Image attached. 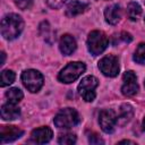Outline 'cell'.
Returning <instances> with one entry per match:
<instances>
[{
	"instance_id": "1",
	"label": "cell",
	"mask_w": 145,
	"mask_h": 145,
	"mask_svg": "<svg viewBox=\"0 0 145 145\" xmlns=\"http://www.w3.org/2000/svg\"><path fill=\"white\" fill-rule=\"evenodd\" d=\"M24 28V22L19 15L9 14L1 20V34L6 40H14L20 35Z\"/></svg>"
},
{
	"instance_id": "2",
	"label": "cell",
	"mask_w": 145,
	"mask_h": 145,
	"mask_svg": "<svg viewBox=\"0 0 145 145\" xmlns=\"http://www.w3.org/2000/svg\"><path fill=\"white\" fill-rule=\"evenodd\" d=\"M79 120H80L79 114L75 109L65 108L57 113V116L53 119V122L58 128L68 129V128H71L78 125Z\"/></svg>"
},
{
	"instance_id": "3",
	"label": "cell",
	"mask_w": 145,
	"mask_h": 145,
	"mask_svg": "<svg viewBox=\"0 0 145 145\" xmlns=\"http://www.w3.org/2000/svg\"><path fill=\"white\" fill-rule=\"evenodd\" d=\"M85 69H86V66L84 62H80V61L69 62L63 69L60 70L58 75V79L65 84L72 83L85 71Z\"/></svg>"
},
{
	"instance_id": "4",
	"label": "cell",
	"mask_w": 145,
	"mask_h": 145,
	"mask_svg": "<svg viewBox=\"0 0 145 145\" xmlns=\"http://www.w3.org/2000/svg\"><path fill=\"white\" fill-rule=\"evenodd\" d=\"M109 39L102 31H92L87 37V49L93 56L101 54L108 46Z\"/></svg>"
},
{
	"instance_id": "5",
	"label": "cell",
	"mask_w": 145,
	"mask_h": 145,
	"mask_svg": "<svg viewBox=\"0 0 145 145\" xmlns=\"http://www.w3.org/2000/svg\"><path fill=\"white\" fill-rule=\"evenodd\" d=\"M22 82L24 86L32 93H36L43 86V75L35 69L24 70L22 74Z\"/></svg>"
},
{
	"instance_id": "6",
	"label": "cell",
	"mask_w": 145,
	"mask_h": 145,
	"mask_svg": "<svg viewBox=\"0 0 145 145\" xmlns=\"http://www.w3.org/2000/svg\"><path fill=\"white\" fill-rule=\"evenodd\" d=\"M99 85V80L94 76H86L78 85V93L86 102H92L95 99V88Z\"/></svg>"
},
{
	"instance_id": "7",
	"label": "cell",
	"mask_w": 145,
	"mask_h": 145,
	"mask_svg": "<svg viewBox=\"0 0 145 145\" xmlns=\"http://www.w3.org/2000/svg\"><path fill=\"white\" fill-rule=\"evenodd\" d=\"M99 69L101 70V72L104 76L116 77L119 72V69H120L118 58L113 54H109V56L103 57L99 61Z\"/></svg>"
},
{
	"instance_id": "8",
	"label": "cell",
	"mask_w": 145,
	"mask_h": 145,
	"mask_svg": "<svg viewBox=\"0 0 145 145\" xmlns=\"http://www.w3.org/2000/svg\"><path fill=\"white\" fill-rule=\"evenodd\" d=\"M99 123L101 129L106 133L111 134L114 130V127L117 125V116L113 110L111 109H104L99 114Z\"/></svg>"
},
{
	"instance_id": "9",
	"label": "cell",
	"mask_w": 145,
	"mask_h": 145,
	"mask_svg": "<svg viewBox=\"0 0 145 145\" xmlns=\"http://www.w3.org/2000/svg\"><path fill=\"white\" fill-rule=\"evenodd\" d=\"M123 85L121 87V93L125 96H134L138 92V84H137V77L134 71L128 70L122 76Z\"/></svg>"
},
{
	"instance_id": "10",
	"label": "cell",
	"mask_w": 145,
	"mask_h": 145,
	"mask_svg": "<svg viewBox=\"0 0 145 145\" xmlns=\"http://www.w3.org/2000/svg\"><path fill=\"white\" fill-rule=\"evenodd\" d=\"M23 134L24 131L16 126H2L0 129V142L2 144L14 142L15 139L19 138Z\"/></svg>"
},
{
	"instance_id": "11",
	"label": "cell",
	"mask_w": 145,
	"mask_h": 145,
	"mask_svg": "<svg viewBox=\"0 0 145 145\" xmlns=\"http://www.w3.org/2000/svg\"><path fill=\"white\" fill-rule=\"evenodd\" d=\"M53 133L49 127H40L32 131L31 139L36 144H45L52 139Z\"/></svg>"
},
{
	"instance_id": "12",
	"label": "cell",
	"mask_w": 145,
	"mask_h": 145,
	"mask_svg": "<svg viewBox=\"0 0 145 145\" xmlns=\"http://www.w3.org/2000/svg\"><path fill=\"white\" fill-rule=\"evenodd\" d=\"M76 40L69 35V34H65L62 35V37L60 39L59 42V49L61 51V53L63 56H70L75 50H76Z\"/></svg>"
},
{
	"instance_id": "13",
	"label": "cell",
	"mask_w": 145,
	"mask_h": 145,
	"mask_svg": "<svg viewBox=\"0 0 145 145\" xmlns=\"http://www.w3.org/2000/svg\"><path fill=\"white\" fill-rule=\"evenodd\" d=\"M20 109L14 103H5L1 106V118L3 120H15L19 117Z\"/></svg>"
},
{
	"instance_id": "14",
	"label": "cell",
	"mask_w": 145,
	"mask_h": 145,
	"mask_svg": "<svg viewBox=\"0 0 145 145\" xmlns=\"http://www.w3.org/2000/svg\"><path fill=\"white\" fill-rule=\"evenodd\" d=\"M104 17L109 24L116 25L121 18V9L119 5H111L106 7L104 10Z\"/></svg>"
},
{
	"instance_id": "15",
	"label": "cell",
	"mask_w": 145,
	"mask_h": 145,
	"mask_svg": "<svg viewBox=\"0 0 145 145\" xmlns=\"http://www.w3.org/2000/svg\"><path fill=\"white\" fill-rule=\"evenodd\" d=\"M134 116V109L130 104H122L119 110V114L117 116V123L118 125H126L130 121V119Z\"/></svg>"
},
{
	"instance_id": "16",
	"label": "cell",
	"mask_w": 145,
	"mask_h": 145,
	"mask_svg": "<svg viewBox=\"0 0 145 145\" xmlns=\"http://www.w3.org/2000/svg\"><path fill=\"white\" fill-rule=\"evenodd\" d=\"M87 8H88L87 3H84V2L75 0V1H71V2L68 3L67 9H66V15L69 16V17H74V16L83 14Z\"/></svg>"
},
{
	"instance_id": "17",
	"label": "cell",
	"mask_w": 145,
	"mask_h": 145,
	"mask_svg": "<svg viewBox=\"0 0 145 145\" xmlns=\"http://www.w3.org/2000/svg\"><path fill=\"white\" fill-rule=\"evenodd\" d=\"M23 92L17 88V87H12V88H9L7 92H6V97L8 100L9 103H14V104H17L22 99H23Z\"/></svg>"
},
{
	"instance_id": "18",
	"label": "cell",
	"mask_w": 145,
	"mask_h": 145,
	"mask_svg": "<svg viewBox=\"0 0 145 145\" xmlns=\"http://www.w3.org/2000/svg\"><path fill=\"white\" fill-rule=\"evenodd\" d=\"M142 14V8L137 2H130L127 6V16L130 20H137Z\"/></svg>"
},
{
	"instance_id": "19",
	"label": "cell",
	"mask_w": 145,
	"mask_h": 145,
	"mask_svg": "<svg viewBox=\"0 0 145 145\" xmlns=\"http://www.w3.org/2000/svg\"><path fill=\"white\" fill-rule=\"evenodd\" d=\"M15 78H16V75L12 70H9V69H5L1 71V76H0V85L1 87H5V86H8L10 84H12L15 82Z\"/></svg>"
},
{
	"instance_id": "20",
	"label": "cell",
	"mask_w": 145,
	"mask_h": 145,
	"mask_svg": "<svg viewBox=\"0 0 145 145\" xmlns=\"http://www.w3.org/2000/svg\"><path fill=\"white\" fill-rule=\"evenodd\" d=\"M134 60L137 63H145V43H139L135 53H134Z\"/></svg>"
},
{
	"instance_id": "21",
	"label": "cell",
	"mask_w": 145,
	"mask_h": 145,
	"mask_svg": "<svg viewBox=\"0 0 145 145\" xmlns=\"http://www.w3.org/2000/svg\"><path fill=\"white\" fill-rule=\"evenodd\" d=\"M76 142V136L71 133H67V134H61L58 138V143L61 145H71Z\"/></svg>"
},
{
	"instance_id": "22",
	"label": "cell",
	"mask_w": 145,
	"mask_h": 145,
	"mask_svg": "<svg viewBox=\"0 0 145 145\" xmlns=\"http://www.w3.org/2000/svg\"><path fill=\"white\" fill-rule=\"evenodd\" d=\"M14 1H15V5L22 10L29 9L33 6V0H14Z\"/></svg>"
},
{
	"instance_id": "23",
	"label": "cell",
	"mask_w": 145,
	"mask_h": 145,
	"mask_svg": "<svg viewBox=\"0 0 145 145\" xmlns=\"http://www.w3.org/2000/svg\"><path fill=\"white\" fill-rule=\"evenodd\" d=\"M66 1H67V0H48V5H49L51 8L57 9V8L62 7Z\"/></svg>"
},
{
	"instance_id": "24",
	"label": "cell",
	"mask_w": 145,
	"mask_h": 145,
	"mask_svg": "<svg viewBox=\"0 0 145 145\" xmlns=\"http://www.w3.org/2000/svg\"><path fill=\"white\" fill-rule=\"evenodd\" d=\"M88 142H89L91 144H103V143H104L103 139H102L99 135H96V134L89 135V136H88Z\"/></svg>"
},
{
	"instance_id": "25",
	"label": "cell",
	"mask_w": 145,
	"mask_h": 145,
	"mask_svg": "<svg viewBox=\"0 0 145 145\" xmlns=\"http://www.w3.org/2000/svg\"><path fill=\"white\" fill-rule=\"evenodd\" d=\"M120 37H121V40H122L123 42H127V43L131 42V40H133V36H131L129 33H126V32H122Z\"/></svg>"
},
{
	"instance_id": "26",
	"label": "cell",
	"mask_w": 145,
	"mask_h": 145,
	"mask_svg": "<svg viewBox=\"0 0 145 145\" xmlns=\"http://www.w3.org/2000/svg\"><path fill=\"white\" fill-rule=\"evenodd\" d=\"M119 144H135V142H131V140H128V139H125V140H120Z\"/></svg>"
},
{
	"instance_id": "27",
	"label": "cell",
	"mask_w": 145,
	"mask_h": 145,
	"mask_svg": "<svg viewBox=\"0 0 145 145\" xmlns=\"http://www.w3.org/2000/svg\"><path fill=\"white\" fill-rule=\"evenodd\" d=\"M5 59H6V54H5V52L2 51V52H1V62H0L1 66L5 63Z\"/></svg>"
},
{
	"instance_id": "28",
	"label": "cell",
	"mask_w": 145,
	"mask_h": 145,
	"mask_svg": "<svg viewBox=\"0 0 145 145\" xmlns=\"http://www.w3.org/2000/svg\"><path fill=\"white\" fill-rule=\"evenodd\" d=\"M143 129L145 130V117H144V119H143Z\"/></svg>"
},
{
	"instance_id": "29",
	"label": "cell",
	"mask_w": 145,
	"mask_h": 145,
	"mask_svg": "<svg viewBox=\"0 0 145 145\" xmlns=\"http://www.w3.org/2000/svg\"><path fill=\"white\" fill-rule=\"evenodd\" d=\"M144 85H145V82H144Z\"/></svg>"
}]
</instances>
